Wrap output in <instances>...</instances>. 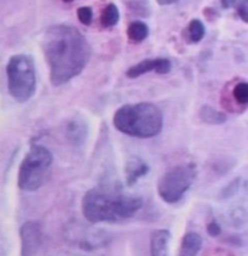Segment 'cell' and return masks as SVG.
Wrapping results in <instances>:
<instances>
[{"mask_svg": "<svg viewBox=\"0 0 248 256\" xmlns=\"http://www.w3.org/2000/svg\"><path fill=\"white\" fill-rule=\"evenodd\" d=\"M21 256H44L46 237L42 226L36 221H27L19 230Z\"/></svg>", "mask_w": 248, "mask_h": 256, "instance_id": "cell-7", "label": "cell"}, {"mask_svg": "<svg viewBox=\"0 0 248 256\" xmlns=\"http://www.w3.org/2000/svg\"><path fill=\"white\" fill-rule=\"evenodd\" d=\"M68 138L73 144H82L87 135V129L82 123L74 120L68 125Z\"/></svg>", "mask_w": 248, "mask_h": 256, "instance_id": "cell-15", "label": "cell"}, {"mask_svg": "<svg viewBox=\"0 0 248 256\" xmlns=\"http://www.w3.org/2000/svg\"><path fill=\"white\" fill-rule=\"evenodd\" d=\"M126 182L127 186H133L141 178H144L149 172V166L139 157H132L126 163Z\"/></svg>", "mask_w": 248, "mask_h": 256, "instance_id": "cell-9", "label": "cell"}, {"mask_svg": "<svg viewBox=\"0 0 248 256\" xmlns=\"http://www.w3.org/2000/svg\"><path fill=\"white\" fill-rule=\"evenodd\" d=\"M171 240V232L168 230H155L150 234V255L168 256V243Z\"/></svg>", "mask_w": 248, "mask_h": 256, "instance_id": "cell-10", "label": "cell"}, {"mask_svg": "<svg viewBox=\"0 0 248 256\" xmlns=\"http://www.w3.org/2000/svg\"><path fill=\"white\" fill-rule=\"evenodd\" d=\"M76 15H78L79 21H80L82 24L90 26L91 22H92L93 12H92V8H88V6L79 8L78 11H76Z\"/></svg>", "mask_w": 248, "mask_h": 256, "instance_id": "cell-18", "label": "cell"}, {"mask_svg": "<svg viewBox=\"0 0 248 256\" xmlns=\"http://www.w3.org/2000/svg\"><path fill=\"white\" fill-rule=\"evenodd\" d=\"M120 20V11L115 4L110 2L104 8L103 12L101 15V24L105 28L114 27Z\"/></svg>", "mask_w": 248, "mask_h": 256, "instance_id": "cell-14", "label": "cell"}, {"mask_svg": "<svg viewBox=\"0 0 248 256\" xmlns=\"http://www.w3.org/2000/svg\"><path fill=\"white\" fill-rule=\"evenodd\" d=\"M53 157L42 144H33L22 160L18 170V187L25 192L38 190L47 180Z\"/></svg>", "mask_w": 248, "mask_h": 256, "instance_id": "cell-5", "label": "cell"}, {"mask_svg": "<svg viewBox=\"0 0 248 256\" xmlns=\"http://www.w3.org/2000/svg\"><path fill=\"white\" fill-rule=\"evenodd\" d=\"M41 48L53 86H61L78 76L91 58L90 42L80 30L68 24L48 27L42 36Z\"/></svg>", "mask_w": 248, "mask_h": 256, "instance_id": "cell-1", "label": "cell"}, {"mask_svg": "<svg viewBox=\"0 0 248 256\" xmlns=\"http://www.w3.org/2000/svg\"><path fill=\"white\" fill-rule=\"evenodd\" d=\"M118 132L137 138H152L164 128V114L158 106L150 102L124 104L113 116Z\"/></svg>", "mask_w": 248, "mask_h": 256, "instance_id": "cell-3", "label": "cell"}, {"mask_svg": "<svg viewBox=\"0 0 248 256\" xmlns=\"http://www.w3.org/2000/svg\"><path fill=\"white\" fill-rule=\"evenodd\" d=\"M171 68H172V64L168 58H147L128 68L126 76L131 79H136L149 72H155L158 74H168L171 72Z\"/></svg>", "mask_w": 248, "mask_h": 256, "instance_id": "cell-8", "label": "cell"}, {"mask_svg": "<svg viewBox=\"0 0 248 256\" xmlns=\"http://www.w3.org/2000/svg\"><path fill=\"white\" fill-rule=\"evenodd\" d=\"M62 2H74V0H62Z\"/></svg>", "mask_w": 248, "mask_h": 256, "instance_id": "cell-23", "label": "cell"}, {"mask_svg": "<svg viewBox=\"0 0 248 256\" xmlns=\"http://www.w3.org/2000/svg\"><path fill=\"white\" fill-rule=\"evenodd\" d=\"M188 32H189V38L193 42H200L204 39L205 34H206V28L202 21L198 18H194L190 21L188 26Z\"/></svg>", "mask_w": 248, "mask_h": 256, "instance_id": "cell-16", "label": "cell"}, {"mask_svg": "<svg viewBox=\"0 0 248 256\" xmlns=\"http://www.w3.org/2000/svg\"><path fill=\"white\" fill-rule=\"evenodd\" d=\"M159 5H171V4H175V2H178V0H156Z\"/></svg>", "mask_w": 248, "mask_h": 256, "instance_id": "cell-22", "label": "cell"}, {"mask_svg": "<svg viewBox=\"0 0 248 256\" xmlns=\"http://www.w3.org/2000/svg\"><path fill=\"white\" fill-rule=\"evenodd\" d=\"M202 238L199 233L189 232L183 237L179 256H196L201 250Z\"/></svg>", "mask_w": 248, "mask_h": 256, "instance_id": "cell-11", "label": "cell"}, {"mask_svg": "<svg viewBox=\"0 0 248 256\" xmlns=\"http://www.w3.org/2000/svg\"><path fill=\"white\" fill-rule=\"evenodd\" d=\"M221 2H222V6L224 8H230L235 6L238 0H221Z\"/></svg>", "mask_w": 248, "mask_h": 256, "instance_id": "cell-21", "label": "cell"}, {"mask_svg": "<svg viewBox=\"0 0 248 256\" xmlns=\"http://www.w3.org/2000/svg\"><path fill=\"white\" fill-rule=\"evenodd\" d=\"M233 98L236 104L242 107H246L248 104V84L246 82H240L235 84L233 89Z\"/></svg>", "mask_w": 248, "mask_h": 256, "instance_id": "cell-17", "label": "cell"}, {"mask_svg": "<svg viewBox=\"0 0 248 256\" xmlns=\"http://www.w3.org/2000/svg\"><path fill=\"white\" fill-rule=\"evenodd\" d=\"M221 231H222L221 226H219V224L217 222H215V221H213V222H211L207 226L208 234L212 236V237H218V236L221 234Z\"/></svg>", "mask_w": 248, "mask_h": 256, "instance_id": "cell-20", "label": "cell"}, {"mask_svg": "<svg viewBox=\"0 0 248 256\" xmlns=\"http://www.w3.org/2000/svg\"><path fill=\"white\" fill-rule=\"evenodd\" d=\"M7 89L19 104L29 101L36 90L35 64L29 55L11 56L6 66Z\"/></svg>", "mask_w": 248, "mask_h": 256, "instance_id": "cell-4", "label": "cell"}, {"mask_svg": "<svg viewBox=\"0 0 248 256\" xmlns=\"http://www.w3.org/2000/svg\"><path fill=\"white\" fill-rule=\"evenodd\" d=\"M196 172L195 164H178L171 168L159 178L158 194L165 203L175 204L184 197L195 182Z\"/></svg>", "mask_w": 248, "mask_h": 256, "instance_id": "cell-6", "label": "cell"}, {"mask_svg": "<svg viewBox=\"0 0 248 256\" xmlns=\"http://www.w3.org/2000/svg\"><path fill=\"white\" fill-rule=\"evenodd\" d=\"M127 38L133 42H142L149 36V27L142 21H133L127 27Z\"/></svg>", "mask_w": 248, "mask_h": 256, "instance_id": "cell-12", "label": "cell"}, {"mask_svg": "<svg viewBox=\"0 0 248 256\" xmlns=\"http://www.w3.org/2000/svg\"><path fill=\"white\" fill-rule=\"evenodd\" d=\"M142 198L113 190L92 188L81 200V212L91 224H114L133 218L141 210Z\"/></svg>", "mask_w": 248, "mask_h": 256, "instance_id": "cell-2", "label": "cell"}, {"mask_svg": "<svg viewBox=\"0 0 248 256\" xmlns=\"http://www.w3.org/2000/svg\"><path fill=\"white\" fill-rule=\"evenodd\" d=\"M200 118L204 123L210 125H221L228 120V116L211 106H204L200 110Z\"/></svg>", "mask_w": 248, "mask_h": 256, "instance_id": "cell-13", "label": "cell"}, {"mask_svg": "<svg viewBox=\"0 0 248 256\" xmlns=\"http://www.w3.org/2000/svg\"><path fill=\"white\" fill-rule=\"evenodd\" d=\"M236 8H238V12H239V16L241 17L242 21L245 22V24H247L248 22V0H238V2H236Z\"/></svg>", "mask_w": 248, "mask_h": 256, "instance_id": "cell-19", "label": "cell"}]
</instances>
